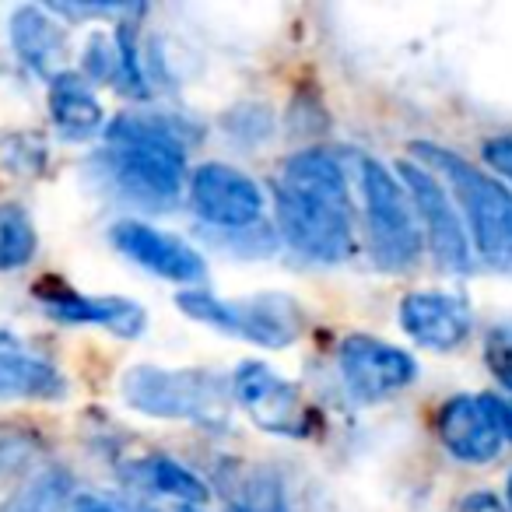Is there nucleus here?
Returning <instances> with one entry per match:
<instances>
[{
    "mask_svg": "<svg viewBox=\"0 0 512 512\" xmlns=\"http://www.w3.org/2000/svg\"><path fill=\"white\" fill-rule=\"evenodd\" d=\"M232 512H249L246 505H232Z\"/></svg>",
    "mask_w": 512,
    "mask_h": 512,
    "instance_id": "bb28decb",
    "label": "nucleus"
},
{
    "mask_svg": "<svg viewBox=\"0 0 512 512\" xmlns=\"http://www.w3.org/2000/svg\"><path fill=\"white\" fill-rule=\"evenodd\" d=\"M358 186L365 204L372 260L383 271H407L421 256V225L400 176L376 158H358Z\"/></svg>",
    "mask_w": 512,
    "mask_h": 512,
    "instance_id": "423d86ee",
    "label": "nucleus"
},
{
    "mask_svg": "<svg viewBox=\"0 0 512 512\" xmlns=\"http://www.w3.org/2000/svg\"><path fill=\"white\" fill-rule=\"evenodd\" d=\"M274 218L285 242L316 264H341L355 253V211L341 158L302 148L274 179Z\"/></svg>",
    "mask_w": 512,
    "mask_h": 512,
    "instance_id": "f03ea898",
    "label": "nucleus"
},
{
    "mask_svg": "<svg viewBox=\"0 0 512 512\" xmlns=\"http://www.w3.org/2000/svg\"><path fill=\"white\" fill-rule=\"evenodd\" d=\"M36 299L53 320L81 323V327H102L120 341H134L148 327V313L141 302L123 295H81L60 278H43L36 285Z\"/></svg>",
    "mask_w": 512,
    "mask_h": 512,
    "instance_id": "ddd939ff",
    "label": "nucleus"
},
{
    "mask_svg": "<svg viewBox=\"0 0 512 512\" xmlns=\"http://www.w3.org/2000/svg\"><path fill=\"white\" fill-rule=\"evenodd\" d=\"M130 477H134L141 488L155 491V495H162V498H176V502L193 505V509H204V505L211 502L207 484L200 481L190 467H183V463L165 453L141 456V460L130 467Z\"/></svg>",
    "mask_w": 512,
    "mask_h": 512,
    "instance_id": "a211bd4d",
    "label": "nucleus"
},
{
    "mask_svg": "<svg viewBox=\"0 0 512 512\" xmlns=\"http://www.w3.org/2000/svg\"><path fill=\"white\" fill-rule=\"evenodd\" d=\"M176 302L190 320L221 330L228 337H239V341L260 344V348H288L306 330L302 306L278 292L249 295V299H218L207 288H190V292H179Z\"/></svg>",
    "mask_w": 512,
    "mask_h": 512,
    "instance_id": "39448f33",
    "label": "nucleus"
},
{
    "mask_svg": "<svg viewBox=\"0 0 512 512\" xmlns=\"http://www.w3.org/2000/svg\"><path fill=\"white\" fill-rule=\"evenodd\" d=\"M11 46H15L18 60L29 67L32 74H43V78H57L60 60L67 57V29L50 15L46 8L36 4H25L15 8L11 15Z\"/></svg>",
    "mask_w": 512,
    "mask_h": 512,
    "instance_id": "2eb2a0df",
    "label": "nucleus"
},
{
    "mask_svg": "<svg viewBox=\"0 0 512 512\" xmlns=\"http://www.w3.org/2000/svg\"><path fill=\"white\" fill-rule=\"evenodd\" d=\"M505 495H509V505H512V474H509V484H505Z\"/></svg>",
    "mask_w": 512,
    "mask_h": 512,
    "instance_id": "a878e982",
    "label": "nucleus"
},
{
    "mask_svg": "<svg viewBox=\"0 0 512 512\" xmlns=\"http://www.w3.org/2000/svg\"><path fill=\"white\" fill-rule=\"evenodd\" d=\"M39 235L29 211L18 204H0V271H18L36 256Z\"/></svg>",
    "mask_w": 512,
    "mask_h": 512,
    "instance_id": "aec40b11",
    "label": "nucleus"
},
{
    "mask_svg": "<svg viewBox=\"0 0 512 512\" xmlns=\"http://www.w3.org/2000/svg\"><path fill=\"white\" fill-rule=\"evenodd\" d=\"M439 439L449 456L463 463H491L502 453L505 425H502V404L495 393H460L439 407Z\"/></svg>",
    "mask_w": 512,
    "mask_h": 512,
    "instance_id": "f8f14e48",
    "label": "nucleus"
},
{
    "mask_svg": "<svg viewBox=\"0 0 512 512\" xmlns=\"http://www.w3.org/2000/svg\"><path fill=\"white\" fill-rule=\"evenodd\" d=\"M190 204L200 221L221 232H256L264 228L267 197L249 172L225 162H204L190 176Z\"/></svg>",
    "mask_w": 512,
    "mask_h": 512,
    "instance_id": "0eeeda50",
    "label": "nucleus"
},
{
    "mask_svg": "<svg viewBox=\"0 0 512 512\" xmlns=\"http://www.w3.org/2000/svg\"><path fill=\"white\" fill-rule=\"evenodd\" d=\"M484 162H488L498 176L512 183V137H491V141L484 144Z\"/></svg>",
    "mask_w": 512,
    "mask_h": 512,
    "instance_id": "4be33fe9",
    "label": "nucleus"
},
{
    "mask_svg": "<svg viewBox=\"0 0 512 512\" xmlns=\"http://www.w3.org/2000/svg\"><path fill=\"white\" fill-rule=\"evenodd\" d=\"M74 484L71 474L60 467H46L32 474L29 481L18 488V495L4 505V512H71Z\"/></svg>",
    "mask_w": 512,
    "mask_h": 512,
    "instance_id": "6ab92c4d",
    "label": "nucleus"
},
{
    "mask_svg": "<svg viewBox=\"0 0 512 512\" xmlns=\"http://www.w3.org/2000/svg\"><path fill=\"white\" fill-rule=\"evenodd\" d=\"M197 127L176 113L134 109L120 113L106 127V148L95 158V169L120 200L148 211H169L183 197L186 151Z\"/></svg>",
    "mask_w": 512,
    "mask_h": 512,
    "instance_id": "f257e3e1",
    "label": "nucleus"
},
{
    "mask_svg": "<svg viewBox=\"0 0 512 512\" xmlns=\"http://www.w3.org/2000/svg\"><path fill=\"white\" fill-rule=\"evenodd\" d=\"M400 183H404L407 197L414 204V214L425 225L428 246H432L435 260L446 271H470L474 256H470V235L463 225L460 211H456V200L446 193V186L439 183L435 172H428L425 165L404 162L400 165Z\"/></svg>",
    "mask_w": 512,
    "mask_h": 512,
    "instance_id": "6e6552de",
    "label": "nucleus"
},
{
    "mask_svg": "<svg viewBox=\"0 0 512 512\" xmlns=\"http://www.w3.org/2000/svg\"><path fill=\"white\" fill-rule=\"evenodd\" d=\"M337 369L351 397L362 404H379L397 397L418 379V362L397 344H386L372 334H351L337 348Z\"/></svg>",
    "mask_w": 512,
    "mask_h": 512,
    "instance_id": "1a4fd4ad",
    "label": "nucleus"
},
{
    "mask_svg": "<svg viewBox=\"0 0 512 512\" xmlns=\"http://www.w3.org/2000/svg\"><path fill=\"white\" fill-rule=\"evenodd\" d=\"M414 158L428 172L446 179L453 200L463 211V225L474 239V249L495 271H512V190L484 169H474L467 158L439 148V144H414Z\"/></svg>",
    "mask_w": 512,
    "mask_h": 512,
    "instance_id": "7ed1b4c3",
    "label": "nucleus"
},
{
    "mask_svg": "<svg viewBox=\"0 0 512 512\" xmlns=\"http://www.w3.org/2000/svg\"><path fill=\"white\" fill-rule=\"evenodd\" d=\"M67 379L50 358L32 355L18 344H0V400H50L64 397Z\"/></svg>",
    "mask_w": 512,
    "mask_h": 512,
    "instance_id": "f3484780",
    "label": "nucleus"
},
{
    "mask_svg": "<svg viewBox=\"0 0 512 512\" xmlns=\"http://www.w3.org/2000/svg\"><path fill=\"white\" fill-rule=\"evenodd\" d=\"M71 512H120V509H113V505L99 502V498H92V495H81V498H74Z\"/></svg>",
    "mask_w": 512,
    "mask_h": 512,
    "instance_id": "b1692460",
    "label": "nucleus"
},
{
    "mask_svg": "<svg viewBox=\"0 0 512 512\" xmlns=\"http://www.w3.org/2000/svg\"><path fill=\"white\" fill-rule=\"evenodd\" d=\"M109 239H113V246L127 256L130 264L144 267V271H151L155 278L183 285L186 292H190V288H204V281H207L204 256H200L190 242L179 239V235L162 232V228L148 225V221L123 218L109 228Z\"/></svg>",
    "mask_w": 512,
    "mask_h": 512,
    "instance_id": "9b49d317",
    "label": "nucleus"
},
{
    "mask_svg": "<svg viewBox=\"0 0 512 512\" xmlns=\"http://www.w3.org/2000/svg\"><path fill=\"white\" fill-rule=\"evenodd\" d=\"M498 404H502V425H505V439L512 442V400L498 397Z\"/></svg>",
    "mask_w": 512,
    "mask_h": 512,
    "instance_id": "393cba45",
    "label": "nucleus"
},
{
    "mask_svg": "<svg viewBox=\"0 0 512 512\" xmlns=\"http://www.w3.org/2000/svg\"><path fill=\"white\" fill-rule=\"evenodd\" d=\"M120 393L137 414L158 421H197L221 425L225 421V383L211 369H165V365H134L123 372Z\"/></svg>",
    "mask_w": 512,
    "mask_h": 512,
    "instance_id": "20e7f679",
    "label": "nucleus"
},
{
    "mask_svg": "<svg viewBox=\"0 0 512 512\" xmlns=\"http://www.w3.org/2000/svg\"><path fill=\"white\" fill-rule=\"evenodd\" d=\"M484 362H488L491 376L512 393V320L495 323L484 337Z\"/></svg>",
    "mask_w": 512,
    "mask_h": 512,
    "instance_id": "412c9836",
    "label": "nucleus"
},
{
    "mask_svg": "<svg viewBox=\"0 0 512 512\" xmlns=\"http://www.w3.org/2000/svg\"><path fill=\"white\" fill-rule=\"evenodd\" d=\"M460 512H509L491 491H474L460 502Z\"/></svg>",
    "mask_w": 512,
    "mask_h": 512,
    "instance_id": "5701e85b",
    "label": "nucleus"
},
{
    "mask_svg": "<svg viewBox=\"0 0 512 512\" xmlns=\"http://www.w3.org/2000/svg\"><path fill=\"white\" fill-rule=\"evenodd\" d=\"M50 120L67 141H88L102 130L106 134V109L81 74H57L50 81Z\"/></svg>",
    "mask_w": 512,
    "mask_h": 512,
    "instance_id": "dca6fc26",
    "label": "nucleus"
},
{
    "mask_svg": "<svg viewBox=\"0 0 512 512\" xmlns=\"http://www.w3.org/2000/svg\"><path fill=\"white\" fill-rule=\"evenodd\" d=\"M228 390L256 428L271 435H292V439H302L309 432L306 400L299 386L278 376L267 362H239Z\"/></svg>",
    "mask_w": 512,
    "mask_h": 512,
    "instance_id": "9d476101",
    "label": "nucleus"
},
{
    "mask_svg": "<svg viewBox=\"0 0 512 512\" xmlns=\"http://www.w3.org/2000/svg\"><path fill=\"white\" fill-rule=\"evenodd\" d=\"M400 327L428 351H453L470 337V306L446 292H411L400 302Z\"/></svg>",
    "mask_w": 512,
    "mask_h": 512,
    "instance_id": "4468645a",
    "label": "nucleus"
}]
</instances>
